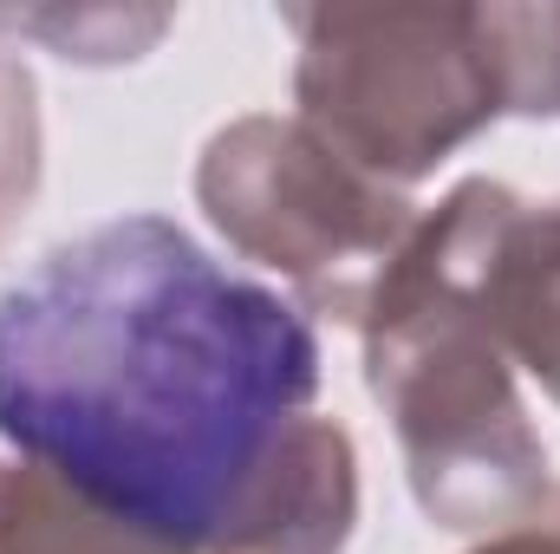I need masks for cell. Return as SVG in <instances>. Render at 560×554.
Wrapping results in <instances>:
<instances>
[{"mask_svg": "<svg viewBox=\"0 0 560 554\" xmlns=\"http://www.w3.org/2000/svg\"><path fill=\"white\" fill-rule=\"evenodd\" d=\"M319 339L163 216H118L0 287V437L79 503L215 554H339L352 437L306 417Z\"/></svg>", "mask_w": 560, "mask_h": 554, "instance_id": "6da1fadb", "label": "cell"}, {"mask_svg": "<svg viewBox=\"0 0 560 554\" xmlns=\"http://www.w3.org/2000/svg\"><path fill=\"white\" fill-rule=\"evenodd\" d=\"M522 196L469 176L430 216L365 300V379L392 412L411 489L443 529H522L548 496V450L509 379V346L489 313L495 249Z\"/></svg>", "mask_w": 560, "mask_h": 554, "instance_id": "7a4b0ae2", "label": "cell"}, {"mask_svg": "<svg viewBox=\"0 0 560 554\" xmlns=\"http://www.w3.org/2000/svg\"><path fill=\"white\" fill-rule=\"evenodd\" d=\"M287 26L300 125L392 189L509 112L502 7H293Z\"/></svg>", "mask_w": 560, "mask_h": 554, "instance_id": "3957f363", "label": "cell"}, {"mask_svg": "<svg viewBox=\"0 0 560 554\" xmlns=\"http://www.w3.org/2000/svg\"><path fill=\"white\" fill-rule=\"evenodd\" d=\"M209 222L255 262L293 280L319 313L365 320L385 262L405 249L418 209L405 189L365 176L306 125L242 118L215 131L196 170Z\"/></svg>", "mask_w": 560, "mask_h": 554, "instance_id": "277c9868", "label": "cell"}, {"mask_svg": "<svg viewBox=\"0 0 560 554\" xmlns=\"http://www.w3.org/2000/svg\"><path fill=\"white\" fill-rule=\"evenodd\" d=\"M489 313L515 366H528L560 405V203H522L489 275Z\"/></svg>", "mask_w": 560, "mask_h": 554, "instance_id": "5b68a950", "label": "cell"}, {"mask_svg": "<svg viewBox=\"0 0 560 554\" xmlns=\"http://www.w3.org/2000/svg\"><path fill=\"white\" fill-rule=\"evenodd\" d=\"M0 554H215V549H183L163 535H143L131 522L79 503L59 489L46 470L0 463Z\"/></svg>", "mask_w": 560, "mask_h": 554, "instance_id": "8992f818", "label": "cell"}, {"mask_svg": "<svg viewBox=\"0 0 560 554\" xmlns=\"http://www.w3.org/2000/svg\"><path fill=\"white\" fill-rule=\"evenodd\" d=\"M509 26V112L560 118V7H502Z\"/></svg>", "mask_w": 560, "mask_h": 554, "instance_id": "52a82bcc", "label": "cell"}, {"mask_svg": "<svg viewBox=\"0 0 560 554\" xmlns=\"http://www.w3.org/2000/svg\"><path fill=\"white\" fill-rule=\"evenodd\" d=\"M39 183V112H33V79L26 66L0 59V242L26 216Z\"/></svg>", "mask_w": 560, "mask_h": 554, "instance_id": "ba28073f", "label": "cell"}, {"mask_svg": "<svg viewBox=\"0 0 560 554\" xmlns=\"http://www.w3.org/2000/svg\"><path fill=\"white\" fill-rule=\"evenodd\" d=\"M476 554H560V522H555V516H535V522H522V529L495 535L489 549H476Z\"/></svg>", "mask_w": 560, "mask_h": 554, "instance_id": "9c48e42d", "label": "cell"}]
</instances>
